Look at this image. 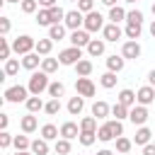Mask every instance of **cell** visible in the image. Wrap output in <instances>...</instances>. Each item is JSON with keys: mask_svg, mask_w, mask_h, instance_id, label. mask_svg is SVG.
<instances>
[{"mask_svg": "<svg viewBox=\"0 0 155 155\" xmlns=\"http://www.w3.org/2000/svg\"><path fill=\"white\" fill-rule=\"evenodd\" d=\"M143 155H155V143H145L143 145Z\"/></svg>", "mask_w": 155, "mask_h": 155, "instance_id": "51", "label": "cell"}, {"mask_svg": "<svg viewBox=\"0 0 155 155\" xmlns=\"http://www.w3.org/2000/svg\"><path fill=\"white\" fill-rule=\"evenodd\" d=\"M19 7H22V12H24V15H34V12H36V7H39V0H22V2H19Z\"/></svg>", "mask_w": 155, "mask_h": 155, "instance_id": "42", "label": "cell"}, {"mask_svg": "<svg viewBox=\"0 0 155 155\" xmlns=\"http://www.w3.org/2000/svg\"><path fill=\"white\" fill-rule=\"evenodd\" d=\"M75 73H78V78H87V75L92 73V61H87V58L78 61V63H75Z\"/></svg>", "mask_w": 155, "mask_h": 155, "instance_id": "28", "label": "cell"}, {"mask_svg": "<svg viewBox=\"0 0 155 155\" xmlns=\"http://www.w3.org/2000/svg\"><path fill=\"white\" fill-rule=\"evenodd\" d=\"M5 2H22V0H5Z\"/></svg>", "mask_w": 155, "mask_h": 155, "instance_id": "60", "label": "cell"}, {"mask_svg": "<svg viewBox=\"0 0 155 155\" xmlns=\"http://www.w3.org/2000/svg\"><path fill=\"white\" fill-rule=\"evenodd\" d=\"M10 53H12V44L7 41V36H0V58L10 61Z\"/></svg>", "mask_w": 155, "mask_h": 155, "instance_id": "39", "label": "cell"}, {"mask_svg": "<svg viewBox=\"0 0 155 155\" xmlns=\"http://www.w3.org/2000/svg\"><path fill=\"white\" fill-rule=\"evenodd\" d=\"M68 2H78V0H68Z\"/></svg>", "mask_w": 155, "mask_h": 155, "instance_id": "62", "label": "cell"}, {"mask_svg": "<svg viewBox=\"0 0 155 155\" xmlns=\"http://www.w3.org/2000/svg\"><path fill=\"white\" fill-rule=\"evenodd\" d=\"M12 143H15V136H10L7 131H2V133H0V148H2V150H7Z\"/></svg>", "mask_w": 155, "mask_h": 155, "instance_id": "48", "label": "cell"}, {"mask_svg": "<svg viewBox=\"0 0 155 155\" xmlns=\"http://www.w3.org/2000/svg\"><path fill=\"white\" fill-rule=\"evenodd\" d=\"M10 27H12L10 19H7V17H0V36H7V34H10Z\"/></svg>", "mask_w": 155, "mask_h": 155, "instance_id": "50", "label": "cell"}, {"mask_svg": "<svg viewBox=\"0 0 155 155\" xmlns=\"http://www.w3.org/2000/svg\"><path fill=\"white\" fill-rule=\"evenodd\" d=\"M80 131H97V119L94 116H85L80 121Z\"/></svg>", "mask_w": 155, "mask_h": 155, "instance_id": "44", "label": "cell"}, {"mask_svg": "<svg viewBox=\"0 0 155 155\" xmlns=\"http://www.w3.org/2000/svg\"><path fill=\"white\" fill-rule=\"evenodd\" d=\"M107 124H109V128H111V133H114V138H119V136H124V124H121L119 119H109Z\"/></svg>", "mask_w": 155, "mask_h": 155, "instance_id": "45", "label": "cell"}, {"mask_svg": "<svg viewBox=\"0 0 155 155\" xmlns=\"http://www.w3.org/2000/svg\"><path fill=\"white\" fill-rule=\"evenodd\" d=\"M5 99L12 102V104L27 102V99H29V87H24V85H12V87L5 90Z\"/></svg>", "mask_w": 155, "mask_h": 155, "instance_id": "3", "label": "cell"}, {"mask_svg": "<svg viewBox=\"0 0 155 155\" xmlns=\"http://www.w3.org/2000/svg\"><path fill=\"white\" fill-rule=\"evenodd\" d=\"M124 155H128V153H124Z\"/></svg>", "mask_w": 155, "mask_h": 155, "instance_id": "63", "label": "cell"}, {"mask_svg": "<svg viewBox=\"0 0 155 155\" xmlns=\"http://www.w3.org/2000/svg\"><path fill=\"white\" fill-rule=\"evenodd\" d=\"M7 124H10V116L7 114H0V128L2 131H7Z\"/></svg>", "mask_w": 155, "mask_h": 155, "instance_id": "52", "label": "cell"}, {"mask_svg": "<svg viewBox=\"0 0 155 155\" xmlns=\"http://www.w3.org/2000/svg\"><path fill=\"white\" fill-rule=\"evenodd\" d=\"M61 136H63V138H68V140H73V138H78V136H80V126H78L75 121H65V124L61 126Z\"/></svg>", "mask_w": 155, "mask_h": 155, "instance_id": "16", "label": "cell"}, {"mask_svg": "<svg viewBox=\"0 0 155 155\" xmlns=\"http://www.w3.org/2000/svg\"><path fill=\"white\" fill-rule=\"evenodd\" d=\"M46 92H48V97H56V99H61V97L65 94V85L56 80V82H51V85H48V90H46Z\"/></svg>", "mask_w": 155, "mask_h": 155, "instance_id": "32", "label": "cell"}, {"mask_svg": "<svg viewBox=\"0 0 155 155\" xmlns=\"http://www.w3.org/2000/svg\"><path fill=\"white\" fill-rule=\"evenodd\" d=\"M92 41V36H90V31L87 29H75V31H70V46H87Z\"/></svg>", "mask_w": 155, "mask_h": 155, "instance_id": "9", "label": "cell"}, {"mask_svg": "<svg viewBox=\"0 0 155 155\" xmlns=\"http://www.w3.org/2000/svg\"><path fill=\"white\" fill-rule=\"evenodd\" d=\"M109 114H111V107H109L107 102H102V99H99V102H94V104H92V116H94V119H107Z\"/></svg>", "mask_w": 155, "mask_h": 155, "instance_id": "18", "label": "cell"}, {"mask_svg": "<svg viewBox=\"0 0 155 155\" xmlns=\"http://www.w3.org/2000/svg\"><path fill=\"white\" fill-rule=\"evenodd\" d=\"M44 111H46L48 116H56V114L61 111V99H56V97H51V99L46 102V107H44Z\"/></svg>", "mask_w": 155, "mask_h": 155, "instance_id": "40", "label": "cell"}, {"mask_svg": "<svg viewBox=\"0 0 155 155\" xmlns=\"http://www.w3.org/2000/svg\"><path fill=\"white\" fill-rule=\"evenodd\" d=\"M150 34H153V39H155V19L150 22Z\"/></svg>", "mask_w": 155, "mask_h": 155, "instance_id": "58", "label": "cell"}, {"mask_svg": "<svg viewBox=\"0 0 155 155\" xmlns=\"http://www.w3.org/2000/svg\"><path fill=\"white\" fill-rule=\"evenodd\" d=\"M36 24H39V27H51V24H53L51 10H48V7H41V10L36 12Z\"/></svg>", "mask_w": 155, "mask_h": 155, "instance_id": "26", "label": "cell"}, {"mask_svg": "<svg viewBox=\"0 0 155 155\" xmlns=\"http://www.w3.org/2000/svg\"><path fill=\"white\" fill-rule=\"evenodd\" d=\"M53 150H56L58 155H68V153H70V140L61 136V138L56 140V145H53Z\"/></svg>", "mask_w": 155, "mask_h": 155, "instance_id": "41", "label": "cell"}, {"mask_svg": "<svg viewBox=\"0 0 155 155\" xmlns=\"http://www.w3.org/2000/svg\"><path fill=\"white\" fill-rule=\"evenodd\" d=\"M41 61H44V58H39V53L31 51V53L22 56V68H27V70H36V68L41 65Z\"/></svg>", "mask_w": 155, "mask_h": 155, "instance_id": "15", "label": "cell"}, {"mask_svg": "<svg viewBox=\"0 0 155 155\" xmlns=\"http://www.w3.org/2000/svg\"><path fill=\"white\" fill-rule=\"evenodd\" d=\"M78 140H80V145H92L94 140H97V131H80V136H78Z\"/></svg>", "mask_w": 155, "mask_h": 155, "instance_id": "37", "label": "cell"}, {"mask_svg": "<svg viewBox=\"0 0 155 155\" xmlns=\"http://www.w3.org/2000/svg\"><path fill=\"white\" fill-rule=\"evenodd\" d=\"M116 80H119V78H116V73L107 70V73H104V75L99 78V85H102L104 90H111V87H116Z\"/></svg>", "mask_w": 155, "mask_h": 155, "instance_id": "30", "label": "cell"}, {"mask_svg": "<svg viewBox=\"0 0 155 155\" xmlns=\"http://www.w3.org/2000/svg\"><path fill=\"white\" fill-rule=\"evenodd\" d=\"M128 121H131L133 126H145V121H148V107H143V104L131 107V111H128Z\"/></svg>", "mask_w": 155, "mask_h": 155, "instance_id": "7", "label": "cell"}, {"mask_svg": "<svg viewBox=\"0 0 155 155\" xmlns=\"http://www.w3.org/2000/svg\"><path fill=\"white\" fill-rule=\"evenodd\" d=\"M150 136H153V131H150L148 126H140V128L136 131L133 143H136V145H145V143H150Z\"/></svg>", "mask_w": 155, "mask_h": 155, "instance_id": "23", "label": "cell"}, {"mask_svg": "<svg viewBox=\"0 0 155 155\" xmlns=\"http://www.w3.org/2000/svg\"><path fill=\"white\" fill-rule=\"evenodd\" d=\"M39 7H56V0H39Z\"/></svg>", "mask_w": 155, "mask_h": 155, "instance_id": "53", "label": "cell"}, {"mask_svg": "<svg viewBox=\"0 0 155 155\" xmlns=\"http://www.w3.org/2000/svg\"><path fill=\"white\" fill-rule=\"evenodd\" d=\"M82 29H87L90 34H92V31H102V29H104V17H102L97 10L87 12V15H85V27H82Z\"/></svg>", "mask_w": 155, "mask_h": 155, "instance_id": "5", "label": "cell"}, {"mask_svg": "<svg viewBox=\"0 0 155 155\" xmlns=\"http://www.w3.org/2000/svg\"><path fill=\"white\" fill-rule=\"evenodd\" d=\"M121 56L124 58H131V61H136V58H140V44L138 41H126L124 46H121Z\"/></svg>", "mask_w": 155, "mask_h": 155, "instance_id": "11", "label": "cell"}, {"mask_svg": "<svg viewBox=\"0 0 155 155\" xmlns=\"http://www.w3.org/2000/svg\"><path fill=\"white\" fill-rule=\"evenodd\" d=\"M63 24H65L70 31H75V29L85 27V15H82L80 10H68V12H65V19H63Z\"/></svg>", "mask_w": 155, "mask_h": 155, "instance_id": "6", "label": "cell"}, {"mask_svg": "<svg viewBox=\"0 0 155 155\" xmlns=\"http://www.w3.org/2000/svg\"><path fill=\"white\" fill-rule=\"evenodd\" d=\"M136 97H138V104L148 107V104L155 102V87H153V85H143V87L136 92Z\"/></svg>", "mask_w": 155, "mask_h": 155, "instance_id": "10", "label": "cell"}, {"mask_svg": "<svg viewBox=\"0 0 155 155\" xmlns=\"http://www.w3.org/2000/svg\"><path fill=\"white\" fill-rule=\"evenodd\" d=\"M78 10H80L82 15L92 12V10H94V0H78Z\"/></svg>", "mask_w": 155, "mask_h": 155, "instance_id": "49", "label": "cell"}, {"mask_svg": "<svg viewBox=\"0 0 155 155\" xmlns=\"http://www.w3.org/2000/svg\"><path fill=\"white\" fill-rule=\"evenodd\" d=\"M97 155H114V153H111V150H107V148H104V150H99V153H97Z\"/></svg>", "mask_w": 155, "mask_h": 155, "instance_id": "57", "label": "cell"}, {"mask_svg": "<svg viewBox=\"0 0 155 155\" xmlns=\"http://www.w3.org/2000/svg\"><path fill=\"white\" fill-rule=\"evenodd\" d=\"M65 24H51L48 27V39H53V41H61L63 36H65Z\"/></svg>", "mask_w": 155, "mask_h": 155, "instance_id": "29", "label": "cell"}, {"mask_svg": "<svg viewBox=\"0 0 155 155\" xmlns=\"http://www.w3.org/2000/svg\"><path fill=\"white\" fill-rule=\"evenodd\" d=\"M48 85H51V82H48V73H44V70L34 73V70H31V78H29V85H27L31 94H41V92H46Z\"/></svg>", "mask_w": 155, "mask_h": 155, "instance_id": "1", "label": "cell"}, {"mask_svg": "<svg viewBox=\"0 0 155 155\" xmlns=\"http://www.w3.org/2000/svg\"><path fill=\"white\" fill-rule=\"evenodd\" d=\"M17 150H29L31 148V140L27 138V136H15V143H12Z\"/></svg>", "mask_w": 155, "mask_h": 155, "instance_id": "46", "label": "cell"}, {"mask_svg": "<svg viewBox=\"0 0 155 155\" xmlns=\"http://www.w3.org/2000/svg\"><path fill=\"white\" fill-rule=\"evenodd\" d=\"M102 5H107V7H114V5H116V0H102Z\"/></svg>", "mask_w": 155, "mask_h": 155, "instance_id": "55", "label": "cell"}, {"mask_svg": "<svg viewBox=\"0 0 155 155\" xmlns=\"http://www.w3.org/2000/svg\"><path fill=\"white\" fill-rule=\"evenodd\" d=\"M148 85H153V87H155V70H150V73H148Z\"/></svg>", "mask_w": 155, "mask_h": 155, "instance_id": "54", "label": "cell"}, {"mask_svg": "<svg viewBox=\"0 0 155 155\" xmlns=\"http://www.w3.org/2000/svg\"><path fill=\"white\" fill-rule=\"evenodd\" d=\"M24 104H27V111H31V114H36V111H41V109L46 107V104H44V99H41L39 94H31Z\"/></svg>", "mask_w": 155, "mask_h": 155, "instance_id": "21", "label": "cell"}, {"mask_svg": "<svg viewBox=\"0 0 155 155\" xmlns=\"http://www.w3.org/2000/svg\"><path fill=\"white\" fill-rule=\"evenodd\" d=\"M128 111H131V109H128L126 104H121V102H116V104L111 107V116H116L119 121H121V119H128Z\"/></svg>", "mask_w": 155, "mask_h": 155, "instance_id": "35", "label": "cell"}, {"mask_svg": "<svg viewBox=\"0 0 155 155\" xmlns=\"http://www.w3.org/2000/svg\"><path fill=\"white\" fill-rule=\"evenodd\" d=\"M51 48H53V39L46 36V39H39V41H36V48H34V51H36L39 56H48Z\"/></svg>", "mask_w": 155, "mask_h": 155, "instance_id": "27", "label": "cell"}, {"mask_svg": "<svg viewBox=\"0 0 155 155\" xmlns=\"http://www.w3.org/2000/svg\"><path fill=\"white\" fill-rule=\"evenodd\" d=\"M126 22H131V24H143V12H140V10H128Z\"/></svg>", "mask_w": 155, "mask_h": 155, "instance_id": "47", "label": "cell"}, {"mask_svg": "<svg viewBox=\"0 0 155 155\" xmlns=\"http://www.w3.org/2000/svg\"><path fill=\"white\" fill-rule=\"evenodd\" d=\"M15 155H34V153H31V150H17Z\"/></svg>", "mask_w": 155, "mask_h": 155, "instance_id": "56", "label": "cell"}, {"mask_svg": "<svg viewBox=\"0 0 155 155\" xmlns=\"http://www.w3.org/2000/svg\"><path fill=\"white\" fill-rule=\"evenodd\" d=\"M97 138H99L102 143H109V140H114V133H111L109 124H102V126L97 128Z\"/></svg>", "mask_w": 155, "mask_h": 155, "instance_id": "36", "label": "cell"}, {"mask_svg": "<svg viewBox=\"0 0 155 155\" xmlns=\"http://www.w3.org/2000/svg\"><path fill=\"white\" fill-rule=\"evenodd\" d=\"M82 109H85V97H82V94H78V97H70V102H68V111H70L73 116H78Z\"/></svg>", "mask_w": 155, "mask_h": 155, "instance_id": "20", "label": "cell"}, {"mask_svg": "<svg viewBox=\"0 0 155 155\" xmlns=\"http://www.w3.org/2000/svg\"><path fill=\"white\" fill-rule=\"evenodd\" d=\"M36 48V41L29 36V34H22V36H17L15 41H12V51L17 53V56H27V53H31Z\"/></svg>", "mask_w": 155, "mask_h": 155, "instance_id": "2", "label": "cell"}, {"mask_svg": "<svg viewBox=\"0 0 155 155\" xmlns=\"http://www.w3.org/2000/svg\"><path fill=\"white\" fill-rule=\"evenodd\" d=\"M153 17H155V2H153Z\"/></svg>", "mask_w": 155, "mask_h": 155, "instance_id": "61", "label": "cell"}, {"mask_svg": "<svg viewBox=\"0 0 155 155\" xmlns=\"http://www.w3.org/2000/svg\"><path fill=\"white\" fill-rule=\"evenodd\" d=\"M126 15H128V12H126V10L121 7V5H114V7H109V19H111L114 24L124 22V19H126Z\"/></svg>", "mask_w": 155, "mask_h": 155, "instance_id": "25", "label": "cell"}, {"mask_svg": "<svg viewBox=\"0 0 155 155\" xmlns=\"http://www.w3.org/2000/svg\"><path fill=\"white\" fill-rule=\"evenodd\" d=\"M34 155H48V140L46 138H36L31 140V148H29Z\"/></svg>", "mask_w": 155, "mask_h": 155, "instance_id": "24", "label": "cell"}, {"mask_svg": "<svg viewBox=\"0 0 155 155\" xmlns=\"http://www.w3.org/2000/svg\"><path fill=\"white\" fill-rule=\"evenodd\" d=\"M75 90H78V94H82V97H94V82L90 80V78H78L75 80Z\"/></svg>", "mask_w": 155, "mask_h": 155, "instance_id": "8", "label": "cell"}, {"mask_svg": "<svg viewBox=\"0 0 155 155\" xmlns=\"http://www.w3.org/2000/svg\"><path fill=\"white\" fill-rule=\"evenodd\" d=\"M58 136H61V128H56L53 124H44V126H41V138H46V140H58Z\"/></svg>", "mask_w": 155, "mask_h": 155, "instance_id": "22", "label": "cell"}, {"mask_svg": "<svg viewBox=\"0 0 155 155\" xmlns=\"http://www.w3.org/2000/svg\"><path fill=\"white\" fill-rule=\"evenodd\" d=\"M19 128H22L24 133H34V131L39 128V121H36V116H34L31 111H29L27 116H22V119H19Z\"/></svg>", "mask_w": 155, "mask_h": 155, "instance_id": "14", "label": "cell"}, {"mask_svg": "<svg viewBox=\"0 0 155 155\" xmlns=\"http://www.w3.org/2000/svg\"><path fill=\"white\" fill-rule=\"evenodd\" d=\"M48 10H51V19H53V24H61V22L65 19V10H63V7L56 5V7H48Z\"/></svg>", "mask_w": 155, "mask_h": 155, "instance_id": "43", "label": "cell"}, {"mask_svg": "<svg viewBox=\"0 0 155 155\" xmlns=\"http://www.w3.org/2000/svg\"><path fill=\"white\" fill-rule=\"evenodd\" d=\"M131 148H133V140H128V138H124V136L116 138V153H119V155L131 153Z\"/></svg>", "mask_w": 155, "mask_h": 155, "instance_id": "38", "label": "cell"}, {"mask_svg": "<svg viewBox=\"0 0 155 155\" xmlns=\"http://www.w3.org/2000/svg\"><path fill=\"white\" fill-rule=\"evenodd\" d=\"M85 48H87V53H90L92 58H97V56H104L107 41H104V39H92V41H90V44H87Z\"/></svg>", "mask_w": 155, "mask_h": 155, "instance_id": "13", "label": "cell"}, {"mask_svg": "<svg viewBox=\"0 0 155 155\" xmlns=\"http://www.w3.org/2000/svg\"><path fill=\"white\" fill-rule=\"evenodd\" d=\"M140 24H131V22H126V29H124V34L131 39V41H136V39H140Z\"/></svg>", "mask_w": 155, "mask_h": 155, "instance_id": "33", "label": "cell"}, {"mask_svg": "<svg viewBox=\"0 0 155 155\" xmlns=\"http://www.w3.org/2000/svg\"><path fill=\"white\" fill-rule=\"evenodd\" d=\"M58 65H61V61H58V58H48V56H46V58L41 61V70H44V73H48V75H51V73H56V70H58Z\"/></svg>", "mask_w": 155, "mask_h": 155, "instance_id": "31", "label": "cell"}, {"mask_svg": "<svg viewBox=\"0 0 155 155\" xmlns=\"http://www.w3.org/2000/svg\"><path fill=\"white\" fill-rule=\"evenodd\" d=\"M124 65H126V58L124 56H107V68L111 70V73H121L124 70Z\"/></svg>", "mask_w": 155, "mask_h": 155, "instance_id": "17", "label": "cell"}, {"mask_svg": "<svg viewBox=\"0 0 155 155\" xmlns=\"http://www.w3.org/2000/svg\"><path fill=\"white\" fill-rule=\"evenodd\" d=\"M102 36H104V41H119L121 36H124V31H121V27L119 24H104V29H102Z\"/></svg>", "mask_w": 155, "mask_h": 155, "instance_id": "12", "label": "cell"}, {"mask_svg": "<svg viewBox=\"0 0 155 155\" xmlns=\"http://www.w3.org/2000/svg\"><path fill=\"white\" fill-rule=\"evenodd\" d=\"M19 65H22V63H19L17 58H10V61H5V68H2V70H5V75H7V78H12V75H17V73H19Z\"/></svg>", "mask_w": 155, "mask_h": 155, "instance_id": "34", "label": "cell"}, {"mask_svg": "<svg viewBox=\"0 0 155 155\" xmlns=\"http://www.w3.org/2000/svg\"><path fill=\"white\" fill-rule=\"evenodd\" d=\"M58 61H61V65H75L78 61H82V48H80V46L63 48V51L58 53Z\"/></svg>", "mask_w": 155, "mask_h": 155, "instance_id": "4", "label": "cell"}, {"mask_svg": "<svg viewBox=\"0 0 155 155\" xmlns=\"http://www.w3.org/2000/svg\"><path fill=\"white\" fill-rule=\"evenodd\" d=\"M124 2H128V5H133V2H138V0H124Z\"/></svg>", "mask_w": 155, "mask_h": 155, "instance_id": "59", "label": "cell"}, {"mask_svg": "<svg viewBox=\"0 0 155 155\" xmlns=\"http://www.w3.org/2000/svg\"><path fill=\"white\" fill-rule=\"evenodd\" d=\"M116 102H121V104H126V107L131 109V107H136V104H138V97H136V92H133V90H121Z\"/></svg>", "mask_w": 155, "mask_h": 155, "instance_id": "19", "label": "cell"}]
</instances>
